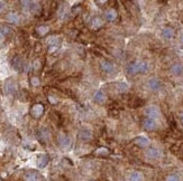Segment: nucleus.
<instances>
[{
    "instance_id": "1",
    "label": "nucleus",
    "mask_w": 183,
    "mask_h": 181,
    "mask_svg": "<svg viewBox=\"0 0 183 181\" xmlns=\"http://www.w3.org/2000/svg\"><path fill=\"white\" fill-rule=\"evenodd\" d=\"M151 69V66L147 62L140 60V62H134L130 63L127 66L126 71L129 75H137V74H146Z\"/></svg>"
},
{
    "instance_id": "2",
    "label": "nucleus",
    "mask_w": 183,
    "mask_h": 181,
    "mask_svg": "<svg viewBox=\"0 0 183 181\" xmlns=\"http://www.w3.org/2000/svg\"><path fill=\"white\" fill-rule=\"evenodd\" d=\"M146 86L149 91L152 92H156V91L161 90V87H162V83L159 81V78H156V77H153V78H149L146 83Z\"/></svg>"
},
{
    "instance_id": "3",
    "label": "nucleus",
    "mask_w": 183,
    "mask_h": 181,
    "mask_svg": "<svg viewBox=\"0 0 183 181\" xmlns=\"http://www.w3.org/2000/svg\"><path fill=\"white\" fill-rule=\"evenodd\" d=\"M145 114L148 118H153V120H156V118H159V107L155 106V105H151V106H147L145 109Z\"/></svg>"
},
{
    "instance_id": "4",
    "label": "nucleus",
    "mask_w": 183,
    "mask_h": 181,
    "mask_svg": "<svg viewBox=\"0 0 183 181\" xmlns=\"http://www.w3.org/2000/svg\"><path fill=\"white\" fill-rule=\"evenodd\" d=\"M143 127L146 131H155L157 127H159V124L156 122V120H153V118H144L143 121Z\"/></svg>"
},
{
    "instance_id": "5",
    "label": "nucleus",
    "mask_w": 183,
    "mask_h": 181,
    "mask_svg": "<svg viewBox=\"0 0 183 181\" xmlns=\"http://www.w3.org/2000/svg\"><path fill=\"white\" fill-rule=\"evenodd\" d=\"M44 113V105L43 104H40L37 103L35 105H33L32 109H30V115H32L34 118H40Z\"/></svg>"
},
{
    "instance_id": "6",
    "label": "nucleus",
    "mask_w": 183,
    "mask_h": 181,
    "mask_svg": "<svg viewBox=\"0 0 183 181\" xmlns=\"http://www.w3.org/2000/svg\"><path fill=\"white\" fill-rule=\"evenodd\" d=\"M17 91V84L14 79H7L5 83V92L9 95L15 94Z\"/></svg>"
},
{
    "instance_id": "7",
    "label": "nucleus",
    "mask_w": 183,
    "mask_h": 181,
    "mask_svg": "<svg viewBox=\"0 0 183 181\" xmlns=\"http://www.w3.org/2000/svg\"><path fill=\"white\" fill-rule=\"evenodd\" d=\"M100 67H101V69L108 74H112V73H115L116 72V66L111 62H108V60H101L100 62Z\"/></svg>"
},
{
    "instance_id": "8",
    "label": "nucleus",
    "mask_w": 183,
    "mask_h": 181,
    "mask_svg": "<svg viewBox=\"0 0 183 181\" xmlns=\"http://www.w3.org/2000/svg\"><path fill=\"white\" fill-rule=\"evenodd\" d=\"M25 181H42V176L35 170H30L25 173Z\"/></svg>"
},
{
    "instance_id": "9",
    "label": "nucleus",
    "mask_w": 183,
    "mask_h": 181,
    "mask_svg": "<svg viewBox=\"0 0 183 181\" xmlns=\"http://www.w3.org/2000/svg\"><path fill=\"white\" fill-rule=\"evenodd\" d=\"M145 155L151 160H156V159L161 158V151L157 148H148L145 151Z\"/></svg>"
},
{
    "instance_id": "10",
    "label": "nucleus",
    "mask_w": 183,
    "mask_h": 181,
    "mask_svg": "<svg viewBox=\"0 0 183 181\" xmlns=\"http://www.w3.org/2000/svg\"><path fill=\"white\" fill-rule=\"evenodd\" d=\"M71 139L69 138L68 135H65V134H61L59 135V144H60L61 148H63V149H69L70 146H71Z\"/></svg>"
},
{
    "instance_id": "11",
    "label": "nucleus",
    "mask_w": 183,
    "mask_h": 181,
    "mask_svg": "<svg viewBox=\"0 0 183 181\" xmlns=\"http://www.w3.org/2000/svg\"><path fill=\"white\" fill-rule=\"evenodd\" d=\"M11 65L14 67V69L15 71H18L20 72L23 69V67H24V62H23V58L20 57V56H15L14 58H12V62H11Z\"/></svg>"
},
{
    "instance_id": "12",
    "label": "nucleus",
    "mask_w": 183,
    "mask_h": 181,
    "mask_svg": "<svg viewBox=\"0 0 183 181\" xmlns=\"http://www.w3.org/2000/svg\"><path fill=\"white\" fill-rule=\"evenodd\" d=\"M170 72H171L172 75L174 76H181L183 74V65L180 63H175L173 64L170 68Z\"/></svg>"
},
{
    "instance_id": "13",
    "label": "nucleus",
    "mask_w": 183,
    "mask_h": 181,
    "mask_svg": "<svg viewBox=\"0 0 183 181\" xmlns=\"http://www.w3.org/2000/svg\"><path fill=\"white\" fill-rule=\"evenodd\" d=\"M162 35H163V37L165 38V39L171 40V39L174 38L175 32L172 27H164L163 29H162Z\"/></svg>"
},
{
    "instance_id": "14",
    "label": "nucleus",
    "mask_w": 183,
    "mask_h": 181,
    "mask_svg": "<svg viewBox=\"0 0 183 181\" xmlns=\"http://www.w3.org/2000/svg\"><path fill=\"white\" fill-rule=\"evenodd\" d=\"M106 100H107V96L104 94L102 91H97L95 95H93V101L98 104H102V103L106 102Z\"/></svg>"
},
{
    "instance_id": "15",
    "label": "nucleus",
    "mask_w": 183,
    "mask_h": 181,
    "mask_svg": "<svg viewBox=\"0 0 183 181\" xmlns=\"http://www.w3.org/2000/svg\"><path fill=\"white\" fill-rule=\"evenodd\" d=\"M37 137H38V139H40L42 142H47L48 140H50V138H51V134H50L47 129H40V130L38 131Z\"/></svg>"
},
{
    "instance_id": "16",
    "label": "nucleus",
    "mask_w": 183,
    "mask_h": 181,
    "mask_svg": "<svg viewBox=\"0 0 183 181\" xmlns=\"http://www.w3.org/2000/svg\"><path fill=\"white\" fill-rule=\"evenodd\" d=\"M117 16H118V14H117V11H116L114 8L108 9V10H106V12H104V17H106V19H107L108 21H115V20L117 19Z\"/></svg>"
},
{
    "instance_id": "17",
    "label": "nucleus",
    "mask_w": 183,
    "mask_h": 181,
    "mask_svg": "<svg viewBox=\"0 0 183 181\" xmlns=\"http://www.w3.org/2000/svg\"><path fill=\"white\" fill-rule=\"evenodd\" d=\"M93 138V134L91 131L89 130H82L79 132V139L82 141H90Z\"/></svg>"
},
{
    "instance_id": "18",
    "label": "nucleus",
    "mask_w": 183,
    "mask_h": 181,
    "mask_svg": "<svg viewBox=\"0 0 183 181\" xmlns=\"http://www.w3.org/2000/svg\"><path fill=\"white\" fill-rule=\"evenodd\" d=\"M128 179H129V181H143L144 174L140 171H131L129 173Z\"/></svg>"
},
{
    "instance_id": "19",
    "label": "nucleus",
    "mask_w": 183,
    "mask_h": 181,
    "mask_svg": "<svg viewBox=\"0 0 183 181\" xmlns=\"http://www.w3.org/2000/svg\"><path fill=\"white\" fill-rule=\"evenodd\" d=\"M135 143L140 148H147L149 146V140H148V138L142 135V137H138V138L135 139Z\"/></svg>"
},
{
    "instance_id": "20",
    "label": "nucleus",
    "mask_w": 183,
    "mask_h": 181,
    "mask_svg": "<svg viewBox=\"0 0 183 181\" xmlns=\"http://www.w3.org/2000/svg\"><path fill=\"white\" fill-rule=\"evenodd\" d=\"M6 19L8 23H11V24H19L20 18L19 16L17 15L16 12H9L8 15L6 16Z\"/></svg>"
},
{
    "instance_id": "21",
    "label": "nucleus",
    "mask_w": 183,
    "mask_h": 181,
    "mask_svg": "<svg viewBox=\"0 0 183 181\" xmlns=\"http://www.w3.org/2000/svg\"><path fill=\"white\" fill-rule=\"evenodd\" d=\"M48 163V155L46 154H40V157L37 158V165L40 168H45Z\"/></svg>"
},
{
    "instance_id": "22",
    "label": "nucleus",
    "mask_w": 183,
    "mask_h": 181,
    "mask_svg": "<svg viewBox=\"0 0 183 181\" xmlns=\"http://www.w3.org/2000/svg\"><path fill=\"white\" fill-rule=\"evenodd\" d=\"M11 32H12L11 28L8 27V26H0V41L4 40L5 37L8 35V34H10Z\"/></svg>"
},
{
    "instance_id": "23",
    "label": "nucleus",
    "mask_w": 183,
    "mask_h": 181,
    "mask_svg": "<svg viewBox=\"0 0 183 181\" xmlns=\"http://www.w3.org/2000/svg\"><path fill=\"white\" fill-rule=\"evenodd\" d=\"M102 25H104V21L99 17H96V18H93L91 20V27L93 29H98V28L102 27Z\"/></svg>"
},
{
    "instance_id": "24",
    "label": "nucleus",
    "mask_w": 183,
    "mask_h": 181,
    "mask_svg": "<svg viewBox=\"0 0 183 181\" xmlns=\"http://www.w3.org/2000/svg\"><path fill=\"white\" fill-rule=\"evenodd\" d=\"M36 32L40 36H45L50 32V27L48 26H45V25H42V26H38V27L36 28Z\"/></svg>"
},
{
    "instance_id": "25",
    "label": "nucleus",
    "mask_w": 183,
    "mask_h": 181,
    "mask_svg": "<svg viewBox=\"0 0 183 181\" xmlns=\"http://www.w3.org/2000/svg\"><path fill=\"white\" fill-rule=\"evenodd\" d=\"M117 91L120 92V93H123V92H126L128 90V85L127 84H125V83H118L117 84V86H116Z\"/></svg>"
},
{
    "instance_id": "26",
    "label": "nucleus",
    "mask_w": 183,
    "mask_h": 181,
    "mask_svg": "<svg viewBox=\"0 0 183 181\" xmlns=\"http://www.w3.org/2000/svg\"><path fill=\"white\" fill-rule=\"evenodd\" d=\"M97 155H108L109 154V150L107 148H99V149L96 151Z\"/></svg>"
},
{
    "instance_id": "27",
    "label": "nucleus",
    "mask_w": 183,
    "mask_h": 181,
    "mask_svg": "<svg viewBox=\"0 0 183 181\" xmlns=\"http://www.w3.org/2000/svg\"><path fill=\"white\" fill-rule=\"evenodd\" d=\"M165 181H180V177L175 173H172V174H169L165 179Z\"/></svg>"
},
{
    "instance_id": "28",
    "label": "nucleus",
    "mask_w": 183,
    "mask_h": 181,
    "mask_svg": "<svg viewBox=\"0 0 183 181\" xmlns=\"http://www.w3.org/2000/svg\"><path fill=\"white\" fill-rule=\"evenodd\" d=\"M30 84H32L33 86H38L40 84V78H38L37 76H33L32 78H30Z\"/></svg>"
},
{
    "instance_id": "29",
    "label": "nucleus",
    "mask_w": 183,
    "mask_h": 181,
    "mask_svg": "<svg viewBox=\"0 0 183 181\" xmlns=\"http://www.w3.org/2000/svg\"><path fill=\"white\" fill-rule=\"evenodd\" d=\"M57 49H59V45H52V46L48 47V53H50V54H53V53H55Z\"/></svg>"
},
{
    "instance_id": "30",
    "label": "nucleus",
    "mask_w": 183,
    "mask_h": 181,
    "mask_svg": "<svg viewBox=\"0 0 183 181\" xmlns=\"http://www.w3.org/2000/svg\"><path fill=\"white\" fill-rule=\"evenodd\" d=\"M40 66H42V65H40V62L38 59L34 60V63H33V68H34V69H40Z\"/></svg>"
},
{
    "instance_id": "31",
    "label": "nucleus",
    "mask_w": 183,
    "mask_h": 181,
    "mask_svg": "<svg viewBox=\"0 0 183 181\" xmlns=\"http://www.w3.org/2000/svg\"><path fill=\"white\" fill-rule=\"evenodd\" d=\"M48 101L51 102V104H56V103H57V99L53 97L52 95H50V96H48Z\"/></svg>"
},
{
    "instance_id": "32",
    "label": "nucleus",
    "mask_w": 183,
    "mask_h": 181,
    "mask_svg": "<svg viewBox=\"0 0 183 181\" xmlns=\"http://www.w3.org/2000/svg\"><path fill=\"white\" fill-rule=\"evenodd\" d=\"M4 8H5V2L4 1H0V12L4 10Z\"/></svg>"
},
{
    "instance_id": "33",
    "label": "nucleus",
    "mask_w": 183,
    "mask_h": 181,
    "mask_svg": "<svg viewBox=\"0 0 183 181\" xmlns=\"http://www.w3.org/2000/svg\"><path fill=\"white\" fill-rule=\"evenodd\" d=\"M180 41H181V44H183V35H181V37H180Z\"/></svg>"
},
{
    "instance_id": "34",
    "label": "nucleus",
    "mask_w": 183,
    "mask_h": 181,
    "mask_svg": "<svg viewBox=\"0 0 183 181\" xmlns=\"http://www.w3.org/2000/svg\"><path fill=\"white\" fill-rule=\"evenodd\" d=\"M181 120H182V122H183V113L181 114Z\"/></svg>"
},
{
    "instance_id": "35",
    "label": "nucleus",
    "mask_w": 183,
    "mask_h": 181,
    "mask_svg": "<svg viewBox=\"0 0 183 181\" xmlns=\"http://www.w3.org/2000/svg\"><path fill=\"white\" fill-rule=\"evenodd\" d=\"M0 181H1V179H0Z\"/></svg>"
}]
</instances>
